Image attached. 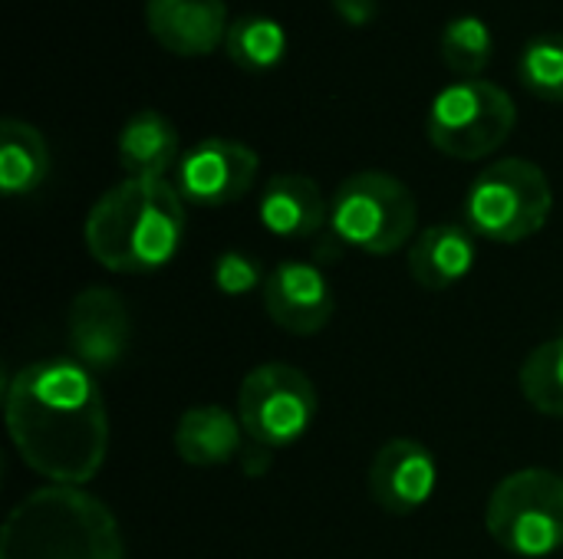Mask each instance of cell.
<instances>
[{
  "label": "cell",
  "instance_id": "obj_12",
  "mask_svg": "<svg viewBox=\"0 0 563 559\" xmlns=\"http://www.w3.org/2000/svg\"><path fill=\"white\" fill-rule=\"evenodd\" d=\"M366 484L379 511L393 517H406L432 501L439 484V465L422 441L393 438L373 455Z\"/></svg>",
  "mask_w": 563,
  "mask_h": 559
},
{
  "label": "cell",
  "instance_id": "obj_6",
  "mask_svg": "<svg viewBox=\"0 0 563 559\" xmlns=\"http://www.w3.org/2000/svg\"><path fill=\"white\" fill-rule=\"evenodd\" d=\"M488 537L511 557L544 559L563 550V474L525 468L488 497Z\"/></svg>",
  "mask_w": 563,
  "mask_h": 559
},
{
  "label": "cell",
  "instance_id": "obj_4",
  "mask_svg": "<svg viewBox=\"0 0 563 559\" xmlns=\"http://www.w3.org/2000/svg\"><path fill=\"white\" fill-rule=\"evenodd\" d=\"M330 227L340 244L389 257L416 241V194L389 171H356L330 198Z\"/></svg>",
  "mask_w": 563,
  "mask_h": 559
},
{
  "label": "cell",
  "instance_id": "obj_24",
  "mask_svg": "<svg viewBox=\"0 0 563 559\" xmlns=\"http://www.w3.org/2000/svg\"><path fill=\"white\" fill-rule=\"evenodd\" d=\"M333 13L346 23V26H373L379 16V0H330Z\"/></svg>",
  "mask_w": 563,
  "mask_h": 559
},
{
  "label": "cell",
  "instance_id": "obj_3",
  "mask_svg": "<svg viewBox=\"0 0 563 559\" xmlns=\"http://www.w3.org/2000/svg\"><path fill=\"white\" fill-rule=\"evenodd\" d=\"M0 559H125L115 514L82 488L49 484L3 521Z\"/></svg>",
  "mask_w": 563,
  "mask_h": 559
},
{
  "label": "cell",
  "instance_id": "obj_16",
  "mask_svg": "<svg viewBox=\"0 0 563 559\" xmlns=\"http://www.w3.org/2000/svg\"><path fill=\"white\" fill-rule=\"evenodd\" d=\"M175 451L191 468H221L244 455V425L221 405H195L175 425Z\"/></svg>",
  "mask_w": 563,
  "mask_h": 559
},
{
  "label": "cell",
  "instance_id": "obj_22",
  "mask_svg": "<svg viewBox=\"0 0 563 559\" xmlns=\"http://www.w3.org/2000/svg\"><path fill=\"white\" fill-rule=\"evenodd\" d=\"M521 86L544 102H563V33H541L518 56Z\"/></svg>",
  "mask_w": 563,
  "mask_h": 559
},
{
  "label": "cell",
  "instance_id": "obj_19",
  "mask_svg": "<svg viewBox=\"0 0 563 559\" xmlns=\"http://www.w3.org/2000/svg\"><path fill=\"white\" fill-rule=\"evenodd\" d=\"M290 40L280 20L267 13H244L231 20L224 53L244 72H271L287 59Z\"/></svg>",
  "mask_w": 563,
  "mask_h": 559
},
{
  "label": "cell",
  "instance_id": "obj_17",
  "mask_svg": "<svg viewBox=\"0 0 563 559\" xmlns=\"http://www.w3.org/2000/svg\"><path fill=\"white\" fill-rule=\"evenodd\" d=\"M181 161V138L168 115L135 112L119 132V165L125 178H165Z\"/></svg>",
  "mask_w": 563,
  "mask_h": 559
},
{
  "label": "cell",
  "instance_id": "obj_8",
  "mask_svg": "<svg viewBox=\"0 0 563 559\" xmlns=\"http://www.w3.org/2000/svg\"><path fill=\"white\" fill-rule=\"evenodd\" d=\"M320 412L310 376L290 362H264L251 369L238 389V418L251 445L280 451L297 445Z\"/></svg>",
  "mask_w": 563,
  "mask_h": 559
},
{
  "label": "cell",
  "instance_id": "obj_18",
  "mask_svg": "<svg viewBox=\"0 0 563 559\" xmlns=\"http://www.w3.org/2000/svg\"><path fill=\"white\" fill-rule=\"evenodd\" d=\"M49 145L23 119H3L0 122V191L7 198L33 194L46 175H49Z\"/></svg>",
  "mask_w": 563,
  "mask_h": 559
},
{
  "label": "cell",
  "instance_id": "obj_9",
  "mask_svg": "<svg viewBox=\"0 0 563 559\" xmlns=\"http://www.w3.org/2000/svg\"><path fill=\"white\" fill-rule=\"evenodd\" d=\"M257 171H261V158L251 145L214 135L195 142L181 155L175 168V188L188 204L224 208L254 188Z\"/></svg>",
  "mask_w": 563,
  "mask_h": 559
},
{
  "label": "cell",
  "instance_id": "obj_1",
  "mask_svg": "<svg viewBox=\"0 0 563 559\" xmlns=\"http://www.w3.org/2000/svg\"><path fill=\"white\" fill-rule=\"evenodd\" d=\"M7 432L20 461L49 484H89L109 455V409L96 376L76 359L16 369L3 395Z\"/></svg>",
  "mask_w": 563,
  "mask_h": 559
},
{
  "label": "cell",
  "instance_id": "obj_2",
  "mask_svg": "<svg viewBox=\"0 0 563 559\" xmlns=\"http://www.w3.org/2000/svg\"><path fill=\"white\" fill-rule=\"evenodd\" d=\"M185 198L168 178H122L86 214V247L112 273H155L185 244Z\"/></svg>",
  "mask_w": 563,
  "mask_h": 559
},
{
  "label": "cell",
  "instance_id": "obj_23",
  "mask_svg": "<svg viewBox=\"0 0 563 559\" xmlns=\"http://www.w3.org/2000/svg\"><path fill=\"white\" fill-rule=\"evenodd\" d=\"M267 273L257 257L244 250H224L214 264V287L224 297H247L254 290H264Z\"/></svg>",
  "mask_w": 563,
  "mask_h": 559
},
{
  "label": "cell",
  "instance_id": "obj_11",
  "mask_svg": "<svg viewBox=\"0 0 563 559\" xmlns=\"http://www.w3.org/2000/svg\"><path fill=\"white\" fill-rule=\"evenodd\" d=\"M271 323L290 336H313L333 320L336 300L327 273L307 260H280L261 290Z\"/></svg>",
  "mask_w": 563,
  "mask_h": 559
},
{
  "label": "cell",
  "instance_id": "obj_14",
  "mask_svg": "<svg viewBox=\"0 0 563 559\" xmlns=\"http://www.w3.org/2000/svg\"><path fill=\"white\" fill-rule=\"evenodd\" d=\"M264 231L284 241H307L330 224V201L307 175H274L257 204Z\"/></svg>",
  "mask_w": 563,
  "mask_h": 559
},
{
  "label": "cell",
  "instance_id": "obj_10",
  "mask_svg": "<svg viewBox=\"0 0 563 559\" xmlns=\"http://www.w3.org/2000/svg\"><path fill=\"white\" fill-rule=\"evenodd\" d=\"M66 339L79 366L89 372L112 369L132 343V316L122 297L109 287H86L73 297Z\"/></svg>",
  "mask_w": 563,
  "mask_h": 559
},
{
  "label": "cell",
  "instance_id": "obj_21",
  "mask_svg": "<svg viewBox=\"0 0 563 559\" xmlns=\"http://www.w3.org/2000/svg\"><path fill=\"white\" fill-rule=\"evenodd\" d=\"M521 395L541 415L563 418V336L531 349L521 366Z\"/></svg>",
  "mask_w": 563,
  "mask_h": 559
},
{
  "label": "cell",
  "instance_id": "obj_15",
  "mask_svg": "<svg viewBox=\"0 0 563 559\" xmlns=\"http://www.w3.org/2000/svg\"><path fill=\"white\" fill-rule=\"evenodd\" d=\"M478 260L475 234L462 224H432L409 244V273L422 290L442 293L462 283Z\"/></svg>",
  "mask_w": 563,
  "mask_h": 559
},
{
  "label": "cell",
  "instance_id": "obj_7",
  "mask_svg": "<svg viewBox=\"0 0 563 559\" xmlns=\"http://www.w3.org/2000/svg\"><path fill=\"white\" fill-rule=\"evenodd\" d=\"M515 99L488 79H459L439 89L429 105V142L455 161H482L495 155L515 132Z\"/></svg>",
  "mask_w": 563,
  "mask_h": 559
},
{
  "label": "cell",
  "instance_id": "obj_13",
  "mask_svg": "<svg viewBox=\"0 0 563 559\" xmlns=\"http://www.w3.org/2000/svg\"><path fill=\"white\" fill-rule=\"evenodd\" d=\"M148 36L185 59L211 56L228 40V3L224 0H145Z\"/></svg>",
  "mask_w": 563,
  "mask_h": 559
},
{
  "label": "cell",
  "instance_id": "obj_20",
  "mask_svg": "<svg viewBox=\"0 0 563 559\" xmlns=\"http://www.w3.org/2000/svg\"><path fill=\"white\" fill-rule=\"evenodd\" d=\"M492 53H495V36L482 16L462 13L445 23L442 59L459 79H482V69L492 63Z\"/></svg>",
  "mask_w": 563,
  "mask_h": 559
},
{
  "label": "cell",
  "instance_id": "obj_5",
  "mask_svg": "<svg viewBox=\"0 0 563 559\" xmlns=\"http://www.w3.org/2000/svg\"><path fill=\"white\" fill-rule=\"evenodd\" d=\"M551 211L554 188L528 158H501L488 165L465 194V227L495 244H521L534 237Z\"/></svg>",
  "mask_w": 563,
  "mask_h": 559
}]
</instances>
